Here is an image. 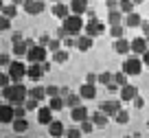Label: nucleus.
I'll return each instance as SVG.
<instances>
[{
	"label": "nucleus",
	"instance_id": "nucleus-1",
	"mask_svg": "<svg viewBox=\"0 0 149 138\" xmlns=\"http://www.w3.org/2000/svg\"><path fill=\"white\" fill-rule=\"evenodd\" d=\"M2 97H5V101L13 103V105L15 103H24L29 97V88H24L20 81H13L11 86L2 88Z\"/></svg>",
	"mask_w": 149,
	"mask_h": 138
},
{
	"label": "nucleus",
	"instance_id": "nucleus-2",
	"mask_svg": "<svg viewBox=\"0 0 149 138\" xmlns=\"http://www.w3.org/2000/svg\"><path fill=\"white\" fill-rule=\"evenodd\" d=\"M61 26L66 29V33H68V35H79L81 29H84V18H81V15H77V13H70L68 18H64Z\"/></svg>",
	"mask_w": 149,
	"mask_h": 138
},
{
	"label": "nucleus",
	"instance_id": "nucleus-3",
	"mask_svg": "<svg viewBox=\"0 0 149 138\" xmlns=\"http://www.w3.org/2000/svg\"><path fill=\"white\" fill-rule=\"evenodd\" d=\"M46 53H48V48H46V46H42V44L31 46V48H29V55H26L29 64H42V61L46 59Z\"/></svg>",
	"mask_w": 149,
	"mask_h": 138
},
{
	"label": "nucleus",
	"instance_id": "nucleus-4",
	"mask_svg": "<svg viewBox=\"0 0 149 138\" xmlns=\"http://www.w3.org/2000/svg\"><path fill=\"white\" fill-rule=\"evenodd\" d=\"M123 70H125L130 77H136V75L143 72V61H140L138 57H127V59L123 61Z\"/></svg>",
	"mask_w": 149,
	"mask_h": 138
},
{
	"label": "nucleus",
	"instance_id": "nucleus-5",
	"mask_svg": "<svg viewBox=\"0 0 149 138\" xmlns=\"http://www.w3.org/2000/svg\"><path fill=\"white\" fill-rule=\"evenodd\" d=\"M26 68H29V66H24L20 59H15V61H11V66L7 68V72L11 75L13 81H20L22 77H26Z\"/></svg>",
	"mask_w": 149,
	"mask_h": 138
},
{
	"label": "nucleus",
	"instance_id": "nucleus-6",
	"mask_svg": "<svg viewBox=\"0 0 149 138\" xmlns=\"http://www.w3.org/2000/svg\"><path fill=\"white\" fill-rule=\"evenodd\" d=\"M103 33H105V24H103V22H99L97 18L88 20V24H86V35L99 37V35H103Z\"/></svg>",
	"mask_w": 149,
	"mask_h": 138
},
{
	"label": "nucleus",
	"instance_id": "nucleus-7",
	"mask_svg": "<svg viewBox=\"0 0 149 138\" xmlns=\"http://www.w3.org/2000/svg\"><path fill=\"white\" fill-rule=\"evenodd\" d=\"M13 118H15V107H13V103H2L0 105V123H13Z\"/></svg>",
	"mask_w": 149,
	"mask_h": 138
},
{
	"label": "nucleus",
	"instance_id": "nucleus-8",
	"mask_svg": "<svg viewBox=\"0 0 149 138\" xmlns=\"http://www.w3.org/2000/svg\"><path fill=\"white\" fill-rule=\"evenodd\" d=\"M31 46H35V42L33 40H22V42H15L13 44V55L18 57H26L29 55V48H31Z\"/></svg>",
	"mask_w": 149,
	"mask_h": 138
},
{
	"label": "nucleus",
	"instance_id": "nucleus-9",
	"mask_svg": "<svg viewBox=\"0 0 149 138\" xmlns=\"http://www.w3.org/2000/svg\"><path fill=\"white\" fill-rule=\"evenodd\" d=\"M22 7H24V11H26L29 15H40L44 9H46V5H44L42 0H26Z\"/></svg>",
	"mask_w": 149,
	"mask_h": 138
},
{
	"label": "nucleus",
	"instance_id": "nucleus-10",
	"mask_svg": "<svg viewBox=\"0 0 149 138\" xmlns=\"http://www.w3.org/2000/svg\"><path fill=\"white\" fill-rule=\"evenodd\" d=\"M118 94H121V101H134V97H138V88L132 83H125V86H121Z\"/></svg>",
	"mask_w": 149,
	"mask_h": 138
},
{
	"label": "nucleus",
	"instance_id": "nucleus-11",
	"mask_svg": "<svg viewBox=\"0 0 149 138\" xmlns=\"http://www.w3.org/2000/svg\"><path fill=\"white\" fill-rule=\"evenodd\" d=\"M70 13H72V11H70V5H66L64 0H61V2H55V5H53V15H55V18L64 20V18H68Z\"/></svg>",
	"mask_w": 149,
	"mask_h": 138
},
{
	"label": "nucleus",
	"instance_id": "nucleus-12",
	"mask_svg": "<svg viewBox=\"0 0 149 138\" xmlns=\"http://www.w3.org/2000/svg\"><path fill=\"white\" fill-rule=\"evenodd\" d=\"M130 44H132V53H134V55H145V53H147V46H149L147 37H136Z\"/></svg>",
	"mask_w": 149,
	"mask_h": 138
},
{
	"label": "nucleus",
	"instance_id": "nucleus-13",
	"mask_svg": "<svg viewBox=\"0 0 149 138\" xmlns=\"http://www.w3.org/2000/svg\"><path fill=\"white\" fill-rule=\"evenodd\" d=\"M26 77L31 79V81H40V79L44 77V68H42V64H31L26 68Z\"/></svg>",
	"mask_w": 149,
	"mask_h": 138
},
{
	"label": "nucleus",
	"instance_id": "nucleus-14",
	"mask_svg": "<svg viewBox=\"0 0 149 138\" xmlns=\"http://www.w3.org/2000/svg\"><path fill=\"white\" fill-rule=\"evenodd\" d=\"M70 118H72L74 123H81V121L90 118V114H88V107H84V105H77V107H72V112H70Z\"/></svg>",
	"mask_w": 149,
	"mask_h": 138
},
{
	"label": "nucleus",
	"instance_id": "nucleus-15",
	"mask_svg": "<svg viewBox=\"0 0 149 138\" xmlns=\"http://www.w3.org/2000/svg\"><path fill=\"white\" fill-rule=\"evenodd\" d=\"M48 134H51L53 138H59V136H64V134H66L64 123H61V121H55V118H53L51 123H48Z\"/></svg>",
	"mask_w": 149,
	"mask_h": 138
},
{
	"label": "nucleus",
	"instance_id": "nucleus-16",
	"mask_svg": "<svg viewBox=\"0 0 149 138\" xmlns=\"http://www.w3.org/2000/svg\"><path fill=\"white\" fill-rule=\"evenodd\" d=\"M99 110H103L107 116H114L118 110H121V101H103Z\"/></svg>",
	"mask_w": 149,
	"mask_h": 138
},
{
	"label": "nucleus",
	"instance_id": "nucleus-17",
	"mask_svg": "<svg viewBox=\"0 0 149 138\" xmlns=\"http://www.w3.org/2000/svg\"><path fill=\"white\" fill-rule=\"evenodd\" d=\"M114 51H116L118 55H127V53H132V44L125 37H118V40L114 42Z\"/></svg>",
	"mask_w": 149,
	"mask_h": 138
},
{
	"label": "nucleus",
	"instance_id": "nucleus-18",
	"mask_svg": "<svg viewBox=\"0 0 149 138\" xmlns=\"http://www.w3.org/2000/svg\"><path fill=\"white\" fill-rule=\"evenodd\" d=\"M70 11L77 15H84L88 11V0H70Z\"/></svg>",
	"mask_w": 149,
	"mask_h": 138
},
{
	"label": "nucleus",
	"instance_id": "nucleus-19",
	"mask_svg": "<svg viewBox=\"0 0 149 138\" xmlns=\"http://www.w3.org/2000/svg\"><path fill=\"white\" fill-rule=\"evenodd\" d=\"M37 121H40L42 125H48L53 121V107L51 105L48 107H40V110H37Z\"/></svg>",
	"mask_w": 149,
	"mask_h": 138
},
{
	"label": "nucleus",
	"instance_id": "nucleus-20",
	"mask_svg": "<svg viewBox=\"0 0 149 138\" xmlns=\"http://www.w3.org/2000/svg\"><path fill=\"white\" fill-rule=\"evenodd\" d=\"M79 94H81L84 99H94V97H97V88H94V83H88V81H86L84 86L79 88Z\"/></svg>",
	"mask_w": 149,
	"mask_h": 138
},
{
	"label": "nucleus",
	"instance_id": "nucleus-21",
	"mask_svg": "<svg viewBox=\"0 0 149 138\" xmlns=\"http://www.w3.org/2000/svg\"><path fill=\"white\" fill-rule=\"evenodd\" d=\"M90 118H92V123L97 125V127H105V125H107V118H110V116H107L103 110H97L92 116H90Z\"/></svg>",
	"mask_w": 149,
	"mask_h": 138
},
{
	"label": "nucleus",
	"instance_id": "nucleus-22",
	"mask_svg": "<svg viewBox=\"0 0 149 138\" xmlns=\"http://www.w3.org/2000/svg\"><path fill=\"white\" fill-rule=\"evenodd\" d=\"M143 24V18H140L138 13H125V26H130V29H136V26H140Z\"/></svg>",
	"mask_w": 149,
	"mask_h": 138
},
{
	"label": "nucleus",
	"instance_id": "nucleus-23",
	"mask_svg": "<svg viewBox=\"0 0 149 138\" xmlns=\"http://www.w3.org/2000/svg\"><path fill=\"white\" fill-rule=\"evenodd\" d=\"M123 11L121 9H112V11H107V22H110V26H114V24H121L123 22Z\"/></svg>",
	"mask_w": 149,
	"mask_h": 138
},
{
	"label": "nucleus",
	"instance_id": "nucleus-24",
	"mask_svg": "<svg viewBox=\"0 0 149 138\" xmlns=\"http://www.w3.org/2000/svg\"><path fill=\"white\" fill-rule=\"evenodd\" d=\"M29 97L37 99V101H44L48 94H46V88H44V86H35V88H31V90H29Z\"/></svg>",
	"mask_w": 149,
	"mask_h": 138
},
{
	"label": "nucleus",
	"instance_id": "nucleus-25",
	"mask_svg": "<svg viewBox=\"0 0 149 138\" xmlns=\"http://www.w3.org/2000/svg\"><path fill=\"white\" fill-rule=\"evenodd\" d=\"M48 105L53 107V112H59V110H64V107H66V99L61 97V94H57V97H51Z\"/></svg>",
	"mask_w": 149,
	"mask_h": 138
},
{
	"label": "nucleus",
	"instance_id": "nucleus-26",
	"mask_svg": "<svg viewBox=\"0 0 149 138\" xmlns=\"http://www.w3.org/2000/svg\"><path fill=\"white\" fill-rule=\"evenodd\" d=\"M92 40L94 37H90V35L77 37V48H79V51H90V48H92Z\"/></svg>",
	"mask_w": 149,
	"mask_h": 138
},
{
	"label": "nucleus",
	"instance_id": "nucleus-27",
	"mask_svg": "<svg viewBox=\"0 0 149 138\" xmlns=\"http://www.w3.org/2000/svg\"><path fill=\"white\" fill-rule=\"evenodd\" d=\"M26 129H29V121L24 118V116H22V118H13V132L24 134Z\"/></svg>",
	"mask_w": 149,
	"mask_h": 138
},
{
	"label": "nucleus",
	"instance_id": "nucleus-28",
	"mask_svg": "<svg viewBox=\"0 0 149 138\" xmlns=\"http://www.w3.org/2000/svg\"><path fill=\"white\" fill-rule=\"evenodd\" d=\"M53 59L57 61V64H66L68 61V48H59V51L53 53Z\"/></svg>",
	"mask_w": 149,
	"mask_h": 138
},
{
	"label": "nucleus",
	"instance_id": "nucleus-29",
	"mask_svg": "<svg viewBox=\"0 0 149 138\" xmlns=\"http://www.w3.org/2000/svg\"><path fill=\"white\" fill-rule=\"evenodd\" d=\"M66 99V107H77V105H81V94H68V97H64Z\"/></svg>",
	"mask_w": 149,
	"mask_h": 138
},
{
	"label": "nucleus",
	"instance_id": "nucleus-30",
	"mask_svg": "<svg viewBox=\"0 0 149 138\" xmlns=\"http://www.w3.org/2000/svg\"><path fill=\"white\" fill-rule=\"evenodd\" d=\"M118 9L123 13H132L134 11V0H118Z\"/></svg>",
	"mask_w": 149,
	"mask_h": 138
},
{
	"label": "nucleus",
	"instance_id": "nucleus-31",
	"mask_svg": "<svg viewBox=\"0 0 149 138\" xmlns=\"http://www.w3.org/2000/svg\"><path fill=\"white\" fill-rule=\"evenodd\" d=\"M40 103H42V101H37V99H33V97H26L24 107H26L29 112H35V110H40Z\"/></svg>",
	"mask_w": 149,
	"mask_h": 138
},
{
	"label": "nucleus",
	"instance_id": "nucleus-32",
	"mask_svg": "<svg viewBox=\"0 0 149 138\" xmlns=\"http://www.w3.org/2000/svg\"><path fill=\"white\" fill-rule=\"evenodd\" d=\"M2 15H7V18H15V15H18V5H5V7H2Z\"/></svg>",
	"mask_w": 149,
	"mask_h": 138
},
{
	"label": "nucleus",
	"instance_id": "nucleus-33",
	"mask_svg": "<svg viewBox=\"0 0 149 138\" xmlns=\"http://www.w3.org/2000/svg\"><path fill=\"white\" fill-rule=\"evenodd\" d=\"M114 118H116V123L125 125L127 121H130V112H127V110H123V107H121V110H118L116 114H114Z\"/></svg>",
	"mask_w": 149,
	"mask_h": 138
},
{
	"label": "nucleus",
	"instance_id": "nucleus-34",
	"mask_svg": "<svg viewBox=\"0 0 149 138\" xmlns=\"http://www.w3.org/2000/svg\"><path fill=\"white\" fill-rule=\"evenodd\" d=\"M127 77H130V75H127L125 70H121V72H114V81H116L118 86H125V83H127Z\"/></svg>",
	"mask_w": 149,
	"mask_h": 138
},
{
	"label": "nucleus",
	"instance_id": "nucleus-35",
	"mask_svg": "<svg viewBox=\"0 0 149 138\" xmlns=\"http://www.w3.org/2000/svg\"><path fill=\"white\" fill-rule=\"evenodd\" d=\"M114 81V75L112 72H101L99 75V83H101V86H107V83H112Z\"/></svg>",
	"mask_w": 149,
	"mask_h": 138
},
{
	"label": "nucleus",
	"instance_id": "nucleus-36",
	"mask_svg": "<svg viewBox=\"0 0 149 138\" xmlns=\"http://www.w3.org/2000/svg\"><path fill=\"white\" fill-rule=\"evenodd\" d=\"M81 132H84V134H90V132H92V129H94V123H92V118H86V121H81Z\"/></svg>",
	"mask_w": 149,
	"mask_h": 138
},
{
	"label": "nucleus",
	"instance_id": "nucleus-37",
	"mask_svg": "<svg viewBox=\"0 0 149 138\" xmlns=\"http://www.w3.org/2000/svg\"><path fill=\"white\" fill-rule=\"evenodd\" d=\"M110 35H112V37H116V40H118V37H123V26H121V24H114V26H110Z\"/></svg>",
	"mask_w": 149,
	"mask_h": 138
},
{
	"label": "nucleus",
	"instance_id": "nucleus-38",
	"mask_svg": "<svg viewBox=\"0 0 149 138\" xmlns=\"http://www.w3.org/2000/svg\"><path fill=\"white\" fill-rule=\"evenodd\" d=\"M9 29H11V18L2 15V18H0V31H9Z\"/></svg>",
	"mask_w": 149,
	"mask_h": 138
},
{
	"label": "nucleus",
	"instance_id": "nucleus-39",
	"mask_svg": "<svg viewBox=\"0 0 149 138\" xmlns=\"http://www.w3.org/2000/svg\"><path fill=\"white\" fill-rule=\"evenodd\" d=\"M11 81H13V79H11V75H9V72H2V75H0V86H2V88L11 86Z\"/></svg>",
	"mask_w": 149,
	"mask_h": 138
},
{
	"label": "nucleus",
	"instance_id": "nucleus-40",
	"mask_svg": "<svg viewBox=\"0 0 149 138\" xmlns=\"http://www.w3.org/2000/svg\"><path fill=\"white\" fill-rule=\"evenodd\" d=\"M59 48H61V42H59V37H57V40H51V42H48V51H51V53L59 51Z\"/></svg>",
	"mask_w": 149,
	"mask_h": 138
},
{
	"label": "nucleus",
	"instance_id": "nucleus-41",
	"mask_svg": "<svg viewBox=\"0 0 149 138\" xmlns=\"http://www.w3.org/2000/svg\"><path fill=\"white\" fill-rule=\"evenodd\" d=\"M46 94H48V99H51V97H57V94H61V88H57V86H48V88H46Z\"/></svg>",
	"mask_w": 149,
	"mask_h": 138
},
{
	"label": "nucleus",
	"instance_id": "nucleus-42",
	"mask_svg": "<svg viewBox=\"0 0 149 138\" xmlns=\"http://www.w3.org/2000/svg\"><path fill=\"white\" fill-rule=\"evenodd\" d=\"M0 64H2V68H9L11 66V57L7 55V53H0Z\"/></svg>",
	"mask_w": 149,
	"mask_h": 138
},
{
	"label": "nucleus",
	"instance_id": "nucleus-43",
	"mask_svg": "<svg viewBox=\"0 0 149 138\" xmlns=\"http://www.w3.org/2000/svg\"><path fill=\"white\" fill-rule=\"evenodd\" d=\"M81 134H84L81 129H66V136H68V138H79Z\"/></svg>",
	"mask_w": 149,
	"mask_h": 138
},
{
	"label": "nucleus",
	"instance_id": "nucleus-44",
	"mask_svg": "<svg viewBox=\"0 0 149 138\" xmlns=\"http://www.w3.org/2000/svg\"><path fill=\"white\" fill-rule=\"evenodd\" d=\"M64 46H66V48H70V46H77V37H66V40H64Z\"/></svg>",
	"mask_w": 149,
	"mask_h": 138
},
{
	"label": "nucleus",
	"instance_id": "nucleus-45",
	"mask_svg": "<svg viewBox=\"0 0 149 138\" xmlns=\"http://www.w3.org/2000/svg\"><path fill=\"white\" fill-rule=\"evenodd\" d=\"M48 42H51V37L44 33V35H40V42H37V44H42V46H46V48H48Z\"/></svg>",
	"mask_w": 149,
	"mask_h": 138
},
{
	"label": "nucleus",
	"instance_id": "nucleus-46",
	"mask_svg": "<svg viewBox=\"0 0 149 138\" xmlns=\"http://www.w3.org/2000/svg\"><path fill=\"white\" fill-rule=\"evenodd\" d=\"M105 5H107V9H118V0H105Z\"/></svg>",
	"mask_w": 149,
	"mask_h": 138
},
{
	"label": "nucleus",
	"instance_id": "nucleus-47",
	"mask_svg": "<svg viewBox=\"0 0 149 138\" xmlns=\"http://www.w3.org/2000/svg\"><path fill=\"white\" fill-rule=\"evenodd\" d=\"M134 105H136V107H138V110H140V107H143V105H145V99H143V97H140V94H138V97H134Z\"/></svg>",
	"mask_w": 149,
	"mask_h": 138
},
{
	"label": "nucleus",
	"instance_id": "nucleus-48",
	"mask_svg": "<svg viewBox=\"0 0 149 138\" xmlns=\"http://www.w3.org/2000/svg\"><path fill=\"white\" fill-rule=\"evenodd\" d=\"M86 81H88V83H94V81H99V75H94V72H88Z\"/></svg>",
	"mask_w": 149,
	"mask_h": 138
},
{
	"label": "nucleus",
	"instance_id": "nucleus-49",
	"mask_svg": "<svg viewBox=\"0 0 149 138\" xmlns=\"http://www.w3.org/2000/svg\"><path fill=\"white\" fill-rule=\"evenodd\" d=\"M11 42H13V44H15V42H22V33H20V31H15L13 35H11Z\"/></svg>",
	"mask_w": 149,
	"mask_h": 138
},
{
	"label": "nucleus",
	"instance_id": "nucleus-50",
	"mask_svg": "<svg viewBox=\"0 0 149 138\" xmlns=\"http://www.w3.org/2000/svg\"><path fill=\"white\" fill-rule=\"evenodd\" d=\"M42 68H44V72H51V61L44 59V61H42Z\"/></svg>",
	"mask_w": 149,
	"mask_h": 138
},
{
	"label": "nucleus",
	"instance_id": "nucleus-51",
	"mask_svg": "<svg viewBox=\"0 0 149 138\" xmlns=\"http://www.w3.org/2000/svg\"><path fill=\"white\" fill-rule=\"evenodd\" d=\"M140 26H143V33H145V37H149V22H143Z\"/></svg>",
	"mask_w": 149,
	"mask_h": 138
},
{
	"label": "nucleus",
	"instance_id": "nucleus-52",
	"mask_svg": "<svg viewBox=\"0 0 149 138\" xmlns=\"http://www.w3.org/2000/svg\"><path fill=\"white\" fill-rule=\"evenodd\" d=\"M143 61H145V64L149 66V48H147V53H145V55H143Z\"/></svg>",
	"mask_w": 149,
	"mask_h": 138
},
{
	"label": "nucleus",
	"instance_id": "nucleus-53",
	"mask_svg": "<svg viewBox=\"0 0 149 138\" xmlns=\"http://www.w3.org/2000/svg\"><path fill=\"white\" fill-rule=\"evenodd\" d=\"M11 2H13V5H24L26 0H11Z\"/></svg>",
	"mask_w": 149,
	"mask_h": 138
},
{
	"label": "nucleus",
	"instance_id": "nucleus-54",
	"mask_svg": "<svg viewBox=\"0 0 149 138\" xmlns=\"http://www.w3.org/2000/svg\"><path fill=\"white\" fill-rule=\"evenodd\" d=\"M140 2H145V0H134V5H140Z\"/></svg>",
	"mask_w": 149,
	"mask_h": 138
},
{
	"label": "nucleus",
	"instance_id": "nucleus-55",
	"mask_svg": "<svg viewBox=\"0 0 149 138\" xmlns=\"http://www.w3.org/2000/svg\"><path fill=\"white\" fill-rule=\"evenodd\" d=\"M53 2H61V0H53Z\"/></svg>",
	"mask_w": 149,
	"mask_h": 138
},
{
	"label": "nucleus",
	"instance_id": "nucleus-56",
	"mask_svg": "<svg viewBox=\"0 0 149 138\" xmlns=\"http://www.w3.org/2000/svg\"><path fill=\"white\" fill-rule=\"evenodd\" d=\"M147 44H149V37H147Z\"/></svg>",
	"mask_w": 149,
	"mask_h": 138
},
{
	"label": "nucleus",
	"instance_id": "nucleus-57",
	"mask_svg": "<svg viewBox=\"0 0 149 138\" xmlns=\"http://www.w3.org/2000/svg\"><path fill=\"white\" fill-rule=\"evenodd\" d=\"M64 2H66V0H64ZM68 2H70V0H68Z\"/></svg>",
	"mask_w": 149,
	"mask_h": 138
},
{
	"label": "nucleus",
	"instance_id": "nucleus-58",
	"mask_svg": "<svg viewBox=\"0 0 149 138\" xmlns=\"http://www.w3.org/2000/svg\"><path fill=\"white\" fill-rule=\"evenodd\" d=\"M147 125H149V121H147Z\"/></svg>",
	"mask_w": 149,
	"mask_h": 138
}]
</instances>
